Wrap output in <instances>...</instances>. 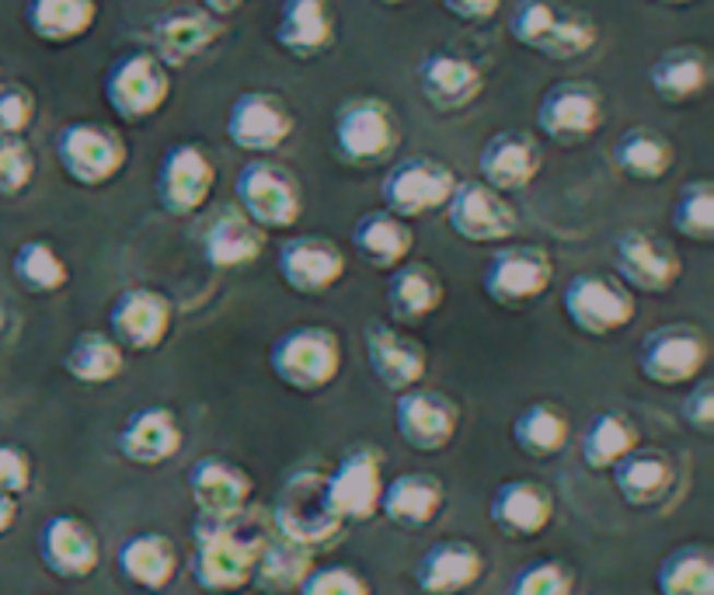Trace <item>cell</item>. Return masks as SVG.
Wrapping results in <instances>:
<instances>
[{
  "label": "cell",
  "instance_id": "52",
  "mask_svg": "<svg viewBox=\"0 0 714 595\" xmlns=\"http://www.w3.org/2000/svg\"><path fill=\"white\" fill-rule=\"evenodd\" d=\"M35 122V94L25 84H0V137H25Z\"/></svg>",
  "mask_w": 714,
  "mask_h": 595
},
{
  "label": "cell",
  "instance_id": "7",
  "mask_svg": "<svg viewBox=\"0 0 714 595\" xmlns=\"http://www.w3.org/2000/svg\"><path fill=\"white\" fill-rule=\"evenodd\" d=\"M561 314L578 335L613 338L637 317V296L610 272H578L561 290Z\"/></svg>",
  "mask_w": 714,
  "mask_h": 595
},
{
  "label": "cell",
  "instance_id": "21",
  "mask_svg": "<svg viewBox=\"0 0 714 595\" xmlns=\"http://www.w3.org/2000/svg\"><path fill=\"white\" fill-rule=\"evenodd\" d=\"M328 481V498L335 515L349 523H370L381 512V491H384V453L373 446H355L342 453Z\"/></svg>",
  "mask_w": 714,
  "mask_h": 595
},
{
  "label": "cell",
  "instance_id": "50",
  "mask_svg": "<svg viewBox=\"0 0 714 595\" xmlns=\"http://www.w3.org/2000/svg\"><path fill=\"white\" fill-rule=\"evenodd\" d=\"M35 178V153L25 137H0V196H22Z\"/></svg>",
  "mask_w": 714,
  "mask_h": 595
},
{
  "label": "cell",
  "instance_id": "59",
  "mask_svg": "<svg viewBox=\"0 0 714 595\" xmlns=\"http://www.w3.org/2000/svg\"><path fill=\"white\" fill-rule=\"evenodd\" d=\"M377 4H384V8H401V4H408V0H377Z\"/></svg>",
  "mask_w": 714,
  "mask_h": 595
},
{
  "label": "cell",
  "instance_id": "48",
  "mask_svg": "<svg viewBox=\"0 0 714 595\" xmlns=\"http://www.w3.org/2000/svg\"><path fill=\"white\" fill-rule=\"evenodd\" d=\"M558 11L561 8L554 0H516V8L510 11V25H505L510 28V38L523 49L540 52L558 22Z\"/></svg>",
  "mask_w": 714,
  "mask_h": 595
},
{
  "label": "cell",
  "instance_id": "5",
  "mask_svg": "<svg viewBox=\"0 0 714 595\" xmlns=\"http://www.w3.org/2000/svg\"><path fill=\"white\" fill-rule=\"evenodd\" d=\"M272 523L283 540L300 544L307 550L331 544L346 529V523L331 509L325 470H314V467L293 470L272 502Z\"/></svg>",
  "mask_w": 714,
  "mask_h": 595
},
{
  "label": "cell",
  "instance_id": "36",
  "mask_svg": "<svg viewBox=\"0 0 714 595\" xmlns=\"http://www.w3.org/2000/svg\"><path fill=\"white\" fill-rule=\"evenodd\" d=\"M610 474H613V488L620 494V502H624L628 509H637V512L666 502V494L676 485V467L663 450L637 446L634 453L620 459Z\"/></svg>",
  "mask_w": 714,
  "mask_h": 595
},
{
  "label": "cell",
  "instance_id": "9",
  "mask_svg": "<svg viewBox=\"0 0 714 595\" xmlns=\"http://www.w3.org/2000/svg\"><path fill=\"white\" fill-rule=\"evenodd\" d=\"M607 122V98L593 81L569 77L554 81L540 94L534 108V126L554 147H582L589 143Z\"/></svg>",
  "mask_w": 714,
  "mask_h": 595
},
{
  "label": "cell",
  "instance_id": "16",
  "mask_svg": "<svg viewBox=\"0 0 714 595\" xmlns=\"http://www.w3.org/2000/svg\"><path fill=\"white\" fill-rule=\"evenodd\" d=\"M443 209L446 226L467 244H510L519 234L516 206L481 182H457L454 196Z\"/></svg>",
  "mask_w": 714,
  "mask_h": 595
},
{
  "label": "cell",
  "instance_id": "57",
  "mask_svg": "<svg viewBox=\"0 0 714 595\" xmlns=\"http://www.w3.org/2000/svg\"><path fill=\"white\" fill-rule=\"evenodd\" d=\"M14 523H17V498L0 494V536H4Z\"/></svg>",
  "mask_w": 714,
  "mask_h": 595
},
{
  "label": "cell",
  "instance_id": "4",
  "mask_svg": "<svg viewBox=\"0 0 714 595\" xmlns=\"http://www.w3.org/2000/svg\"><path fill=\"white\" fill-rule=\"evenodd\" d=\"M237 209L266 234L293 230L304 217V185L286 164L272 158H251L234 175Z\"/></svg>",
  "mask_w": 714,
  "mask_h": 595
},
{
  "label": "cell",
  "instance_id": "22",
  "mask_svg": "<svg viewBox=\"0 0 714 595\" xmlns=\"http://www.w3.org/2000/svg\"><path fill=\"white\" fill-rule=\"evenodd\" d=\"M422 102L440 115H457L471 108L484 94V73L471 56L454 49H432L415 70Z\"/></svg>",
  "mask_w": 714,
  "mask_h": 595
},
{
  "label": "cell",
  "instance_id": "46",
  "mask_svg": "<svg viewBox=\"0 0 714 595\" xmlns=\"http://www.w3.org/2000/svg\"><path fill=\"white\" fill-rule=\"evenodd\" d=\"M669 223L683 241L711 244L714 241V185L707 178L687 182L672 199Z\"/></svg>",
  "mask_w": 714,
  "mask_h": 595
},
{
  "label": "cell",
  "instance_id": "45",
  "mask_svg": "<svg viewBox=\"0 0 714 595\" xmlns=\"http://www.w3.org/2000/svg\"><path fill=\"white\" fill-rule=\"evenodd\" d=\"M11 272L32 296H52L70 285V268L63 255L46 241H25L11 258Z\"/></svg>",
  "mask_w": 714,
  "mask_h": 595
},
{
  "label": "cell",
  "instance_id": "6",
  "mask_svg": "<svg viewBox=\"0 0 714 595\" xmlns=\"http://www.w3.org/2000/svg\"><path fill=\"white\" fill-rule=\"evenodd\" d=\"M172 70H167L150 49L122 52L108 63L102 77V94L112 115L129 126L154 119L172 98Z\"/></svg>",
  "mask_w": 714,
  "mask_h": 595
},
{
  "label": "cell",
  "instance_id": "15",
  "mask_svg": "<svg viewBox=\"0 0 714 595\" xmlns=\"http://www.w3.org/2000/svg\"><path fill=\"white\" fill-rule=\"evenodd\" d=\"M293 129V108L272 91H241L227 108V119H223L231 147L255 153V158H269L283 143H290Z\"/></svg>",
  "mask_w": 714,
  "mask_h": 595
},
{
  "label": "cell",
  "instance_id": "1",
  "mask_svg": "<svg viewBox=\"0 0 714 595\" xmlns=\"http://www.w3.org/2000/svg\"><path fill=\"white\" fill-rule=\"evenodd\" d=\"M241 520H206L192 526L196 547L189 558L192 582L210 595H234L251 585L255 558L261 547V536H248L241 529Z\"/></svg>",
  "mask_w": 714,
  "mask_h": 595
},
{
  "label": "cell",
  "instance_id": "19",
  "mask_svg": "<svg viewBox=\"0 0 714 595\" xmlns=\"http://www.w3.org/2000/svg\"><path fill=\"white\" fill-rule=\"evenodd\" d=\"M276 272L290 293L317 300V296L331 293L335 285L346 279L349 258L342 247L325 234H300L279 247Z\"/></svg>",
  "mask_w": 714,
  "mask_h": 595
},
{
  "label": "cell",
  "instance_id": "56",
  "mask_svg": "<svg viewBox=\"0 0 714 595\" xmlns=\"http://www.w3.org/2000/svg\"><path fill=\"white\" fill-rule=\"evenodd\" d=\"M248 0H199V8L206 11V14H213V18H220V22H227L231 14H237Z\"/></svg>",
  "mask_w": 714,
  "mask_h": 595
},
{
  "label": "cell",
  "instance_id": "35",
  "mask_svg": "<svg viewBox=\"0 0 714 595\" xmlns=\"http://www.w3.org/2000/svg\"><path fill=\"white\" fill-rule=\"evenodd\" d=\"M352 252L366 265L381 268V272H394L398 265L411 261L415 230L408 220L387 213V209H370L352 226Z\"/></svg>",
  "mask_w": 714,
  "mask_h": 595
},
{
  "label": "cell",
  "instance_id": "28",
  "mask_svg": "<svg viewBox=\"0 0 714 595\" xmlns=\"http://www.w3.org/2000/svg\"><path fill=\"white\" fill-rule=\"evenodd\" d=\"M276 46L300 63L331 52L338 38V14L331 0H283L272 25Z\"/></svg>",
  "mask_w": 714,
  "mask_h": 595
},
{
  "label": "cell",
  "instance_id": "29",
  "mask_svg": "<svg viewBox=\"0 0 714 595\" xmlns=\"http://www.w3.org/2000/svg\"><path fill=\"white\" fill-rule=\"evenodd\" d=\"M220 38H223L220 18L206 14L202 8H172V11L157 14L154 25H150V43H154L150 52L172 70V67L192 63L196 56L213 49Z\"/></svg>",
  "mask_w": 714,
  "mask_h": 595
},
{
  "label": "cell",
  "instance_id": "27",
  "mask_svg": "<svg viewBox=\"0 0 714 595\" xmlns=\"http://www.w3.org/2000/svg\"><path fill=\"white\" fill-rule=\"evenodd\" d=\"M540 167H543L540 143L530 132H519V129H502L495 137H488L478 153V182L495 188L499 196L530 188L540 175Z\"/></svg>",
  "mask_w": 714,
  "mask_h": 595
},
{
  "label": "cell",
  "instance_id": "42",
  "mask_svg": "<svg viewBox=\"0 0 714 595\" xmlns=\"http://www.w3.org/2000/svg\"><path fill=\"white\" fill-rule=\"evenodd\" d=\"M642 446V432L637 425L620 411H599L589 418L586 432L578 439V453H582V464L593 474H604L613 470L620 459L628 453H634Z\"/></svg>",
  "mask_w": 714,
  "mask_h": 595
},
{
  "label": "cell",
  "instance_id": "38",
  "mask_svg": "<svg viewBox=\"0 0 714 595\" xmlns=\"http://www.w3.org/2000/svg\"><path fill=\"white\" fill-rule=\"evenodd\" d=\"M610 161L631 182H663L676 164V147L666 132L652 126H631L613 140Z\"/></svg>",
  "mask_w": 714,
  "mask_h": 595
},
{
  "label": "cell",
  "instance_id": "24",
  "mask_svg": "<svg viewBox=\"0 0 714 595\" xmlns=\"http://www.w3.org/2000/svg\"><path fill=\"white\" fill-rule=\"evenodd\" d=\"M182 446H185V429L178 415L164 405H143L137 411H129L116 435L119 456L143 470L172 464L182 453Z\"/></svg>",
  "mask_w": 714,
  "mask_h": 595
},
{
  "label": "cell",
  "instance_id": "32",
  "mask_svg": "<svg viewBox=\"0 0 714 595\" xmlns=\"http://www.w3.org/2000/svg\"><path fill=\"white\" fill-rule=\"evenodd\" d=\"M116 568L126 585H133L140 592H164L178 579L182 553L172 536L147 529L122 540V547L116 550Z\"/></svg>",
  "mask_w": 714,
  "mask_h": 595
},
{
  "label": "cell",
  "instance_id": "25",
  "mask_svg": "<svg viewBox=\"0 0 714 595\" xmlns=\"http://www.w3.org/2000/svg\"><path fill=\"white\" fill-rule=\"evenodd\" d=\"M39 561L63 582H84L102 564V540L81 515H49L39 529Z\"/></svg>",
  "mask_w": 714,
  "mask_h": 595
},
{
  "label": "cell",
  "instance_id": "2",
  "mask_svg": "<svg viewBox=\"0 0 714 595\" xmlns=\"http://www.w3.org/2000/svg\"><path fill=\"white\" fill-rule=\"evenodd\" d=\"M269 370L293 394H321L342 373V338L325 324H296L269 345Z\"/></svg>",
  "mask_w": 714,
  "mask_h": 595
},
{
  "label": "cell",
  "instance_id": "37",
  "mask_svg": "<svg viewBox=\"0 0 714 595\" xmlns=\"http://www.w3.org/2000/svg\"><path fill=\"white\" fill-rule=\"evenodd\" d=\"M711 84V56L701 46H672L648 67V88L666 105L698 102Z\"/></svg>",
  "mask_w": 714,
  "mask_h": 595
},
{
  "label": "cell",
  "instance_id": "17",
  "mask_svg": "<svg viewBox=\"0 0 714 595\" xmlns=\"http://www.w3.org/2000/svg\"><path fill=\"white\" fill-rule=\"evenodd\" d=\"M175 328V306L154 285H129L108 306V335L122 352H157Z\"/></svg>",
  "mask_w": 714,
  "mask_h": 595
},
{
  "label": "cell",
  "instance_id": "8",
  "mask_svg": "<svg viewBox=\"0 0 714 595\" xmlns=\"http://www.w3.org/2000/svg\"><path fill=\"white\" fill-rule=\"evenodd\" d=\"M56 161H60V171L73 185L102 188L126 171L129 143L108 122L78 119L56 132Z\"/></svg>",
  "mask_w": 714,
  "mask_h": 595
},
{
  "label": "cell",
  "instance_id": "20",
  "mask_svg": "<svg viewBox=\"0 0 714 595\" xmlns=\"http://www.w3.org/2000/svg\"><path fill=\"white\" fill-rule=\"evenodd\" d=\"M363 349H366V366H370L373 380H377L384 390H390L394 397L422 387V380L429 376L425 345L415 341L408 331H401L398 324L366 320Z\"/></svg>",
  "mask_w": 714,
  "mask_h": 595
},
{
  "label": "cell",
  "instance_id": "49",
  "mask_svg": "<svg viewBox=\"0 0 714 595\" xmlns=\"http://www.w3.org/2000/svg\"><path fill=\"white\" fill-rule=\"evenodd\" d=\"M505 595H575V571L561 561H530L523 564Z\"/></svg>",
  "mask_w": 714,
  "mask_h": 595
},
{
  "label": "cell",
  "instance_id": "54",
  "mask_svg": "<svg viewBox=\"0 0 714 595\" xmlns=\"http://www.w3.org/2000/svg\"><path fill=\"white\" fill-rule=\"evenodd\" d=\"M32 488V459L17 446H0V494L22 498Z\"/></svg>",
  "mask_w": 714,
  "mask_h": 595
},
{
  "label": "cell",
  "instance_id": "18",
  "mask_svg": "<svg viewBox=\"0 0 714 595\" xmlns=\"http://www.w3.org/2000/svg\"><path fill=\"white\" fill-rule=\"evenodd\" d=\"M460 405L443 390L415 387L394 397V432L415 453H443L460 432Z\"/></svg>",
  "mask_w": 714,
  "mask_h": 595
},
{
  "label": "cell",
  "instance_id": "47",
  "mask_svg": "<svg viewBox=\"0 0 714 595\" xmlns=\"http://www.w3.org/2000/svg\"><path fill=\"white\" fill-rule=\"evenodd\" d=\"M599 43V25L586 11H558V22L548 35V43H543L540 56H548V60H558V63H569V60H582V56H589Z\"/></svg>",
  "mask_w": 714,
  "mask_h": 595
},
{
  "label": "cell",
  "instance_id": "33",
  "mask_svg": "<svg viewBox=\"0 0 714 595\" xmlns=\"http://www.w3.org/2000/svg\"><path fill=\"white\" fill-rule=\"evenodd\" d=\"M446 303V282L429 261H405L387 279V311L398 324L419 328Z\"/></svg>",
  "mask_w": 714,
  "mask_h": 595
},
{
  "label": "cell",
  "instance_id": "11",
  "mask_svg": "<svg viewBox=\"0 0 714 595\" xmlns=\"http://www.w3.org/2000/svg\"><path fill=\"white\" fill-rule=\"evenodd\" d=\"M554 282V258L548 247L537 244H499V252L488 258L481 272V290L495 306L523 311L537 303Z\"/></svg>",
  "mask_w": 714,
  "mask_h": 595
},
{
  "label": "cell",
  "instance_id": "31",
  "mask_svg": "<svg viewBox=\"0 0 714 595\" xmlns=\"http://www.w3.org/2000/svg\"><path fill=\"white\" fill-rule=\"evenodd\" d=\"M443 505H446V485L436 474L405 470L384 481L377 515H384L387 523L401 529H425L443 515Z\"/></svg>",
  "mask_w": 714,
  "mask_h": 595
},
{
  "label": "cell",
  "instance_id": "26",
  "mask_svg": "<svg viewBox=\"0 0 714 595\" xmlns=\"http://www.w3.org/2000/svg\"><path fill=\"white\" fill-rule=\"evenodd\" d=\"M554 491L530 477L502 481L488 498V520L510 540H534L554 523Z\"/></svg>",
  "mask_w": 714,
  "mask_h": 595
},
{
  "label": "cell",
  "instance_id": "43",
  "mask_svg": "<svg viewBox=\"0 0 714 595\" xmlns=\"http://www.w3.org/2000/svg\"><path fill=\"white\" fill-rule=\"evenodd\" d=\"M311 568H314V550L276 536V540H261L258 547L251 585L266 595H296L300 582L307 579Z\"/></svg>",
  "mask_w": 714,
  "mask_h": 595
},
{
  "label": "cell",
  "instance_id": "40",
  "mask_svg": "<svg viewBox=\"0 0 714 595\" xmlns=\"http://www.w3.org/2000/svg\"><path fill=\"white\" fill-rule=\"evenodd\" d=\"M510 432L519 453L534 459H551L558 453H565L572 439V421L565 408L554 405V400H530V405L516 411Z\"/></svg>",
  "mask_w": 714,
  "mask_h": 595
},
{
  "label": "cell",
  "instance_id": "39",
  "mask_svg": "<svg viewBox=\"0 0 714 595\" xmlns=\"http://www.w3.org/2000/svg\"><path fill=\"white\" fill-rule=\"evenodd\" d=\"M98 0H28L25 25L46 46H73L95 28Z\"/></svg>",
  "mask_w": 714,
  "mask_h": 595
},
{
  "label": "cell",
  "instance_id": "30",
  "mask_svg": "<svg viewBox=\"0 0 714 595\" xmlns=\"http://www.w3.org/2000/svg\"><path fill=\"white\" fill-rule=\"evenodd\" d=\"M484 553L471 540H436L419 564H415V585L422 595H464L484 579Z\"/></svg>",
  "mask_w": 714,
  "mask_h": 595
},
{
  "label": "cell",
  "instance_id": "58",
  "mask_svg": "<svg viewBox=\"0 0 714 595\" xmlns=\"http://www.w3.org/2000/svg\"><path fill=\"white\" fill-rule=\"evenodd\" d=\"M655 4H666V8H687L693 0H655Z\"/></svg>",
  "mask_w": 714,
  "mask_h": 595
},
{
  "label": "cell",
  "instance_id": "55",
  "mask_svg": "<svg viewBox=\"0 0 714 595\" xmlns=\"http://www.w3.org/2000/svg\"><path fill=\"white\" fill-rule=\"evenodd\" d=\"M446 14H454L464 25H484L499 14L502 0H440Z\"/></svg>",
  "mask_w": 714,
  "mask_h": 595
},
{
  "label": "cell",
  "instance_id": "53",
  "mask_svg": "<svg viewBox=\"0 0 714 595\" xmlns=\"http://www.w3.org/2000/svg\"><path fill=\"white\" fill-rule=\"evenodd\" d=\"M680 418H683V425L693 429L698 435H711L714 432V387H711V380H698L693 387L687 390L683 397V408H680Z\"/></svg>",
  "mask_w": 714,
  "mask_h": 595
},
{
  "label": "cell",
  "instance_id": "13",
  "mask_svg": "<svg viewBox=\"0 0 714 595\" xmlns=\"http://www.w3.org/2000/svg\"><path fill=\"white\" fill-rule=\"evenodd\" d=\"M213 188H216V164L206 153V147L182 140L161 153V164L154 175V199L167 217L175 220L196 217L213 199Z\"/></svg>",
  "mask_w": 714,
  "mask_h": 595
},
{
  "label": "cell",
  "instance_id": "41",
  "mask_svg": "<svg viewBox=\"0 0 714 595\" xmlns=\"http://www.w3.org/2000/svg\"><path fill=\"white\" fill-rule=\"evenodd\" d=\"M63 373L81 387H108L126 373V352L108 331H81L63 352Z\"/></svg>",
  "mask_w": 714,
  "mask_h": 595
},
{
  "label": "cell",
  "instance_id": "44",
  "mask_svg": "<svg viewBox=\"0 0 714 595\" xmlns=\"http://www.w3.org/2000/svg\"><path fill=\"white\" fill-rule=\"evenodd\" d=\"M659 595H714V553L704 544H683L655 571Z\"/></svg>",
  "mask_w": 714,
  "mask_h": 595
},
{
  "label": "cell",
  "instance_id": "51",
  "mask_svg": "<svg viewBox=\"0 0 714 595\" xmlns=\"http://www.w3.org/2000/svg\"><path fill=\"white\" fill-rule=\"evenodd\" d=\"M296 595H373L370 582L349 564H314Z\"/></svg>",
  "mask_w": 714,
  "mask_h": 595
},
{
  "label": "cell",
  "instance_id": "14",
  "mask_svg": "<svg viewBox=\"0 0 714 595\" xmlns=\"http://www.w3.org/2000/svg\"><path fill=\"white\" fill-rule=\"evenodd\" d=\"M613 268L634 296H666L683 276V258L652 230H624L613 244Z\"/></svg>",
  "mask_w": 714,
  "mask_h": 595
},
{
  "label": "cell",
  "instance_id": "3",
  "mask_svg": "<svg viewBox=\"0 0 714 595\" xmlns=\"http://www.w3.org/2000/svg\"><path fill=\"white\" fill-rule=\"evenodd\" d=\"M331 137L342 164L373 171L394 161V153L401 147V122L398 112L377 94H355V98L338 105Z\"/></svg>",
  "mask_w": 714,
  "mask_h": 595
},
{
  "label": "cell",
  "instance_id": "12",
  "mask_svg": "<svg viewBox=\"0 0 714 595\" xmlns=\"http://www.w3.org/2000/svg\"><path fill=\"white\" fill-rule=\"evenodd\" d=\"M457 182L460 178L454 175L449 164L429 158V153H411V158L394 161L384 175V185H381L384 209L408 223L422 220L449 202Z\"/></svg>",
  "mask_w": 714,
  "mask_h": 595
},
{
  "label": "cell",
  "instance_id": "23",
  "mask_svg": "<svg viewBox=\"0 0 714 595\" xmlns=\"http://www.w3.org/2000/svg\"><path fill=\"white\" fill-rule=\"evenodd\" d=\"M185 485L206 520H241L255 498L251 474L227 456H199L185 474Z\"/></svg>",
  "mask_w": 714,
  "mask_h": 595
},
{
  "label": "cell",
  "instance_id": "10",
  "mask_svg": "<svg viewBox=\"0 0 714 595\" xmlns=\"http://www.w3.org/2000/svg\"><path fill=\"white\" fill-rule=\"evenodd\" d=\"M711 341L707 335L690 320H669L652 328L637 341V370L655 387H687L698 383L707 370Z\"/></svg>",
  "mask_w": 714,
  "mask_h": 595
},
{
  "label": "cell",
  "instance_id": "34",
  "mask_svg": "<svg viewBox=\"0 0 714 595\" xmlns=\"http://www.w3.org/2000/svg\"><path fill=\"white\" fill-rule=\"evenodd\" d=\"M266 230H258L241 209H220L202 230V258L220 272H234V268H248L266 255Z\"/></svg>",
  "mask_w": 714,
  "mask_h": 595
}]
</instances>
